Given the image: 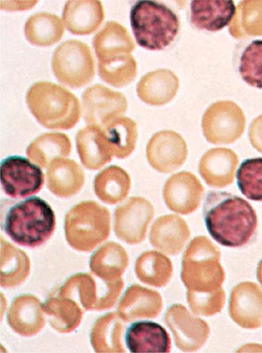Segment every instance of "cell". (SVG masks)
I'll list each match as a JSON object with an SVG mask.
<instances>
[{"mask_svg": "<svg viewBox=\"0 0 262 353\" xmlns=\"http://www.w3.org/2000/svg\"><path fill=\"white\" fill-rule=\"evenodd\" d=\"M203 216L212 239L225 247L245 246L258 227L257 214L251 204L227 192L211 191L206 194Z\"/></svg>", "mask_w": 262, "mask_h": 353, "instance_id": "cell-1", "label": "cell"}, {"mask_svg": "<svg viewBox=\"0 0 262 353\" xmlns=\"http://www.w3.org/2000/svg\"><path fill=\"white\" fill-rule=\"evenodd\" d=\"M1 230L18 245H43L55 230L56 218L50 204L39 196L4 199L0 205Z\"/></svg>", "mask_w": 262, "mask_h": 353, "instance_id": "cell-2", "label": "cell"}, {"mask_svg": "<svg viewBox=\"0 0 262 353\" xmlns=\"http://www.w3.org/2000/svg\"><path fill=\"white\" fill-rule=\"evenodd\" d=\"M26 101L34 117L45 128L69 130L81 117L78 99L56 83H34L27 92Z\"/></svg>", "mask_w": 262, "mask_h": 353, "instance_id": "cell-3", "label": "cell"}, {"mask_svg": "<svg viewBox=\"0 0 262 353\" xmlns=\"http://www.w3.org/2000/svg\"><path fill=\"white\" fill-rule=\"evenodd\" d=\"M131 26L135 41L150 51H162L180 32V19L168 6L155 1H138L131 8Z\"/></svg>", "mask_w": 262, "mask_h": 353, "instance_id": "cell-4", "label": "cell"}, {"mask_svg": "<svg viewBox=\"0 0 262 353\" xmlns=\"http://www.w3.org/2000/svg\"><path fill=\"white\" fill-rule=\"evenodd\" d=\"M182 280L188 292L210 293L221 288L225 272L221 252L205 236L195 238L184 254Z\"/></svg>", "mask_w": 262, "mask_h": 353, "instance_id": "cell-5", "label": "cell"}, {"mask_svg": "<svg viewBox=\"0 0 262 353\" xmlns=\"http://www.w3.org/2000/svg\"><path fill=\"white\" fill-rule=\"evenodd\" d=\"M52 68L58 81L72 88L88 85L95 77L91 49L78 40H67L58 46L52 57Z\"/></svg>", "mask_w": 262, "mask_h": 353, "instance_id": "cell-6", "label": "cell"}, {"mask_svg": "<svg viewBox=\"0 0 262 353\" xmlns=\"http://www.w3.org/2000/svg\"><path fill=\"white\" fill-rule=\"evenodd\" d=\"M0 179L4 193L14 199L32 196L45 184L41 168L21 156H10L1 161Z\"/></svg>", "mask_w": 262, "mask_h": 353, "instance_id": "cell-7", "label": "cell"}, {"mask_svg": "<svg viewBox=\"0 0 262 353\" xmlns=\"http://www.w3.org/2000/svg\"><path fill=\"white\" fill-rule=\"evenodd\" d=\"M83 119L89 125L105 127L121 117L128 108V101L121 92L96 85L82 95Z\"/></svg>", "mask_w": 262, "mask_h": 353, "instance_id": "cell-8", "label": "cell"}, {"mask_svg": "<svg viewBox=\"0 0 262 353\" xmlns=\"http://www.w3.org/2000/svg\"><path fill=\"white\" fill-rule=\"evenodd\" d=\"M166 323L175 334L177 345L183 351H196L208 340L210 328L206 322L193 317L184 306H172L166 314Z\"/></svg>", "mask_w": 262, "mask_h": 353, "instance_id": "cell-9", "label": "cell"}, {"mask_svg": "<svg viewBox=\"0 0 262 353\" xmlns=\"http://www.w3.org/2000/svg\"><path fill=\"white\" fill-rule=\"evenodd\" d=\"M230 315L239 326L254 330L262 325V290L254 283H242L232 290Z\"/></svg>", "mask_w": 262, "mask_h": 353, "instance_id": "cell-10", "label": "cell"}, {"mask_svg": "<svg viewBox=\"0 0 262 353\" xmlns=\"http://www.w3.org/2000/svg\"><path fill=\"white\" fill-rule=\"evenodd\" d=\"M236 14L235 2L230 0H195L190 3V23L199 32H220L230 26Z\"/></svg>", "mask_w": 262, "mask_h": 353, "instance_id": "cell-11", "label": "cell"}, {"mask_svg": "<svg viewBox=\"0 0 262 353\" xmlns=\"http://www.w3.org/2000/svg\"><path fill=\"white\" fill-rule=\"evenodd\" d=\"M146 154L153 168L169 172L178 168L186 160V145L177 133L160 132L148 142Z\"/></svg>", "mask_w": 262, "mask_h": 353, "instance_id": "cell-12", "label": "cell"}, {"mask_svg": "<svg viewBox=\"0 0 262 353\" xmlns=\"http://www.w3.org/2000/svg\"><path fill=\"white\" fill-rule=\"evenodd\" d=\"M124 340L129 351L132 353L171 352V337L162 325L154 321L133 322L126 330Z\"/></svg>", "mask_w": 262, "mask_h": 353, "instance_id": "cell-13", "label": "cell"}, {"mask_svg": "<svg viewBox=\"0 0 262 353\" xmlns=\"http://www.w3.org/2000/svg\"><path fill=\"white\" fill-rule=\"evenodd\" d=\"M202 194V185L189 172L173 176L166 182L164 190L168 208L182 214H189L198 208Z\"/></svg>", "mask_w": 262, "mask_h": 353, "instance_id": "cell-14", "label": "cell"}, {"mask_svg": "<svg viewBox=\"0 0 262 353\" xmlns=\"http://www.w3.org/2000/svg\"><path fill=\"white\" fill-rule=\"evenodd\" d=\"M77 152L88 169L97 170L110 162L113 151L102 127L89 125L76 135Z\"/></svg>", "mask_w": 262, "mask_h": 353, "instance_id": "cell-15", "label": "cell"}, {"mask_svg": "<svg viewBox=\"0 0 262 353\" xmlns=\"http://www.w3.org/2000/svg\"><path fill=\"white\" fill-rule=\"evenodd\" d=\"M102 3L97 0H71L65 5V26L75 35H89L100 26L104 20Z\"/></svg>", "mask_w": 262, "mask_h": 353, "instance_id": "cell-16", "label": "cell"}, {"mask_svg": "<svg viewBox=\"0 0 262 353\" xmlns=\"http://www.w3.org/2000/svg\"><path fill=\"white\" fill-rule=\"evenodd\" d=\"M233 64L246 85L262 90V39H243L237 43Z\"/></svg>", "mask_w": 262, "mask_h": 353, "instance_id": "cell-17", "label": "cell"}, {"mask_svg": "<svg viewBox=\"0 0 262 353\" xmlns=\"http://www.w3.org/2000/svg\"><path fill=\"white\" fill-rule=\"evenodd\" d=\"M177 79L166 70L147 73L137 86V94L142 101L151 106H160L171 100L177 92Z\"/></svg>", "mask_w": 262, "mask_h": 353, "instance_id": "cell-18", "label": "cell"}, {"mask_svg": "<svg viewBox=\"0 0 262 353\" xmlns=\"http://www.w3.org/2000/svg\"><path fill=\"white\" fill-rule=\"evenodd\" d=\"M94 46L98 61L131 54L135 50L133 39L128 30L116 21H109L94 37Z\"/></svg>", "mask_w": 262, "mask_h": 353, "instance_id": "cell-19", "label": "cell"}, {"mask_svg": "<svg viewBox=\"0 0 262 353\" xmlns=\"http://www.w3.org/2000/svg\"><path fill=\"white\" fill-rule=\"evenodd\" d=\"M48 188L61 197L73 196L80 190L85 175L75 161L58 159L47 170Z\"/></svg>", "mask_w": 262, "mask_h": 353, "instance_id": "cell-20", "label": "cell"}, {"mask_svg": "<svg viewBox=\"0 0 262 353\" xmlns=\"http://www.w3.org/2000/svg\"><path fill=\"white\" fill-rule=\"evenodd\" d=\"M24 32L30 44L50 46L63 39L65 29L63 21L57 15L39 13L27 20Z\"/></svg>", "mask_w": 262, "mask_h": 353, "instance_id": "cell-21", "label": "cell"}, {"mask_svg": "<svg viewBox=\"0 0 262 353\" xmlns=\"http://www.w3.org/2000/svg\"><path fill=\"white\" fill-rule=\"evenodd\" d=\"M72 145L64 133L48 132L36 138L27 148L28 157L43 167L47 166L52 159L69 156Z\"/></svg>", "mask_w": 262, "mask_h": 353, "instance_id": "cell-22", "label": "cell"}, {"mask_svg": "<svg viewBox=\"0 0 262 353\" xmlns=\"http://www.w3.org/2000/svg\"><path fill=\"white\" fill-rule=\"evenodd\" d=\"M95 192L105 203H116L127 196L131 179L124 170L111 166L98 173L94 181Z\"/></svg>", "mask_w": 262, "mask_h": 353, "instance_id": "cell-23", "label": "cell"}, {"mask_svg": "<svg viewBox=\"0 0 262 353\" xmlns=\"http://www.w3.org/2000/svg\"><path fill=\"white\" fill-rule=\"evenodd\" d=\"M103 129L117 157L125 158L133 152L138 139L137 123L133 120L119 117Z\"/></svg>", "mask_w": 262, "mask_h": 353, "instance_id": "cell-24", "label": "cell"}, {"mask_svg": "<svg viewBox=\"0 0 262 353\" xmlns=\"http://www.w3.org/2000/svg\"><path fill=\"white\" fill-rule=\"evenodd\" d=\"M236 165L233 154L210 152L201 160L200 173L209 185L224 187L232 181Z\"/></svg>", "mask_w": 262, "mask_h": 353, "instance_id": "cell-25", "label": "cell"}, {"mask_svg": "<svg viewBox=\"0 0 262 353\" xmlns=\"http://www.w3.org/2000/svg\"><path fill=\"white\" fill-rule=\"evenodd\" d=\"M155 231L157 245L173 255L181 252L190 236L186 223L177 216H166L160 219Z\"/></svg>", "mask_w": 262, "mask_h": 353, "instance_id": "cell-26", "label": "cell"}, {"mask_svg": "<svg viewBox=\"0 0 262 353\" xmlns=\"http://www.w3.org/2000/svg\"><path fill=\"white\" fill-rule=\"evenodd\" d=\"M98 74L105 82L115 88H124L137 77L138 64L131 54L98 61Z\"/></svg>", "mask_w": 262, "mask_h": 353, "instance_id": "cell-27", "label": "cell"}, {"mask_svg": "<svg viewBox=\"0 0 262 353\" xmlns=\"http://www.w3.org/2000/svg\"><path fill=\"white\" fill-rule=\"evenodd\" d=\"M237 188L243 196L262 202V157L243 160L237 170Z\"/></svg>", "mask_w": 262, "mask_h": 353, "instance_id": "cell-28", "label": "cell"}, {"mask_svg": "<svg viewBox=\"0 0 262 353\" xmlns=\"http://www.w3.org/2000/svg\"><path fill=\"white\" fill-rule=\"evenodd\" d=\"M188 302L196 314L212 316L224 307L226 296L223 288L210 293L188 292Z\"/></svg>", "mask_w": 262, "mask_h": 353, "instance_id": "cell-29", "label": "cell"}, {"mask_svg": "<svg viewBox=\"0 0 262 353\" xmlns=\"http://www.w3.org/2000/svg\"><path fill=\"white\" fill-rule=\"evenodd\" d=\"M257 278L258 281H260V283L262 286V259L260 263H259L258 268H257Z\"/></svg>", "mask_w": 262, "mask_h": 353, "instance_id": "cell-30", "label": "cell"}]
</instances>
